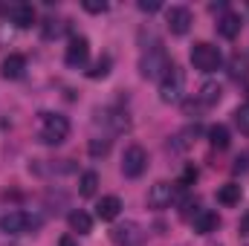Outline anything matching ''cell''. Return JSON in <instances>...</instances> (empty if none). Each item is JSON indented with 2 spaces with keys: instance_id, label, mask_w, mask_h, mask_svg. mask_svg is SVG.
<instances>
[{
  "instance_id": "cell-1",
  "label": "cell",
  "mask_w": 249,
  "mask_h": 246,
  "mask_svg": "<svg viewBox=\"0 0 249 246\" xmlns=\"http://www.w3.org/2000/svg\"><path fill=\"white\" fill-rule=\"evenodd\" d=\"M171 67H174V64H171L168 53H165L160 44L148 47V50L142 53V58H139V72H142V78H151V81H162Z\"/></svg>"
},
{
  "instance_id": "cell-2",
  "label": "cell",
  "mask_w": 249,
  "mask_h": 246,
  "mask_svg": "<svg viewBox=\"0 0 249 246\" xmlns=\"http://www.w3.org/2000/svg\"><path fill=\"white\" fill-rule=\"evenodd\" d=\"M67 136H70V119L67 116H61V113H41L38 139L44 145H61Z\"/></svg>"
},
{
  "instance_id": "cell-3",
  "label": "cell",
  "mask_w": 249,
  "mask_h": 246,
  "mask_svg": "<svg viewBox=\"0 0 249 246\" xmlns=\"http://www.w3.org/2000/svg\"><path fill=\"white\" fill-rule=\"evenodd\" d=\"M160 99L165 105H180L186 99V72L180 67H171L165 78L160 81Z\"/></svg>"
},
{
  "instance_id": "cell-4",
  "label": "cell",
  "mask_w": 249,
  "mask_h": 246,
  "mask_svg": "<svg viewBox=\"0 0 249 246\" xmlns=\"http://www.w3.org/2000/svg\"><path fill=\"white\" fill-rule=\"evenodd\" d=\"M191 64H194V70H197V72H214V70L223 64V55H220V50H217V47H212V44L200 41V44H194V47H191Z\"/></svg>"
},
{
  "instance_id": "cell-5",
  "label": "cell",
  "mask_w": 249,
  "mask_h": 246,
  "mask_svg": "<svg viewBox=\"0 0 249 246\" xmlns=\"http://www.w3.org/2000/svg\"><path fill=\"white\" fill-rule=\"evenodd\" d=\"M145 168H148V151L142 145L124 148V154H122V174L124 177L127 180H136V177L145 174Z\"/></svg>"
},
{
  "instance_id": "cell-6",
  "label": "cell",
  "mask_w": 249,
  "mask_h": 246,
  "mask_svg": "<svg viewBox=\"0 0 249 246\" xmlns=\"http://www.w3.org/2000/svg\"><path fill=\"white\" fill-rule=\"evenodd\" d=\"M110 241H113L116 246H139L142 241H145V232H142L139 223L124 220V223H116V226L110 229Z\"/></svg>"
},
{
  "instance_id": "cell-7",
  "label": "cell",
  "mask_w": 249,
  "mask_h": 246,
  "mask_svg": "<svg viewBox=\"0 0 249 246\" xmlns=\"http://www.w3.org/2000/svg\"><path fill=\"white\" fill-rule=\"evenodd\" d=\"M35 226H38V220L29 217L26 211H9V214L0 217V232H6V235H23Z\"/></svg>"
},
{
  "instance_id": "cell-8",
  "label": "cell",
  "mask_w": 249,
  "mask_h": 246,
  "mask_svg": "<svg viewBox=\"0 0 249 246\" xmlns=\"http://www.w3.org/2000/svg\"><path fill=\"white\" fill-rule=\"evenodd\" d=\"M90 58V41L84 38V35H75L72 41H70V47H67V55H64V61L67 67H72V70H81L84 64Z\"/></svg>"
},
{
  "instance_id": "cell-9",
  "label": "cell",
  "mask_w": 249,
  "mask_h": 246,
  "mask_svg": "<svg viewBox=\"0 0 249 246\" xmlns=\"http://www.w3.org/2000/svg\"><path fill=\"white\" fill-rule=\"evenodd\" d=\"M174 185L165 183V180H160V183L151 185V191H148V206L151 209H168L171 203H174Z\"/></svg>"
},
{
  "instance_id": "cell-10",
  "label": "cell",
  "mask_w": 249,
  "mask_h": 246,
  "mask_svg": "<svg viewBox=\"0 0 249 246\" xmlns=\"http://www.w3.org/2000/svg\"><path fill=\"white\" fill-rule=\"evenodd\" d=\"M165 23H168L171 35H186L188 29H191V12H188L186 6H171L165 12Z\"/></svg>"
},
{
  "instance_id": "cell-11",
  "label": "cell",
  "mask_w": 249,
  "mask_h": 246,
  "mask_svg": "<svg viewBox=\"0 0 249 246\" xmlns=\"http://www.w3.org/2000/svg\"><path fill=\"white\" fill-rule=\"evenodd\" d=\"M191 226H194V232H197V235H212V232H217L220 217H217V211H212V209H200V211L194 214Z\"/></svg>"
},
{
  "instance_id": "cell-12",
  "label": "cell",
  "mask_w": 249,
  "mask_h": 246,
  "mask_svg": "<svg viewBox=\"0 0 249 246\" xmlns=\"http://www.w3.org/2000/svg\"><path fill=\"white\" fill-rule=\"evenodd\" d=\"M96 116H99V124H107L113 133H122V130L130 127V119H127L124 110H113V107H110V110H99Z\"/></svg>"
},
{
  "instance_id": "cell-13",
  "label": "cell",
  "mask_w": 249,
  "mask_h": 246,
  "mask_svg": "<svg viewBox=\"0 0 249 246\" xmlns=\"http://www.w3.org/2000/svg\"><path fill=\"white\" fill-rule=\"evenodd\" d=\"M9 20H12L18 29H29V26L35 23V9H32L29 3H15V6L9 9Z\"/></svg>"
},
{
  "instance_id": "cell-14",
  "label": "cell",
  "mask_w": 249,
  "mask_h": 246,
  "mask_svg": "<svg viewBox=\"0 0 249 246\" xmlns=\"http://www.w3.org/2000/svg\"><path fill=\"white\" fill-rule=\"evenodd\" d=\"M119 211H122V200L113 197V194H110V197H102V200L96 203V217L105 220V223H107V220H116Z\"/></svg>"
},
{
  "instance_id": "cell-15",
  "label": "cell",
  "mask_w": 249,
  "mask_h": 246,
  "mask_svg": "<svg viewBox=\"0 0 249 246\" xmlns=\"http://www.w3.org/2000/svg\"><path fill=\"white\" fill-rule=\"evenodd\" d=\"M241 26H244V23H241V18H238L235 12H226L223 18H217V35H220V38H229V41L238 38V35H241Z\"/></svg>"
},
{
  "instance_id": "cell-16",
  "label": "cell",
  "mask_w": 249,
  "mask_h": 246,
  "mask_svg": "<svg viewBox=\"0 0 249 246\" xmlns=\"http://www.w3.org/2000/svg\"><path fill=\"white\" fill-rule=\"evenodd\" d=\"M23 70H26V58H23V55H9V58H3V64H0V75H3L6 81L20 78Z\"/></svg>"
},
{
  "instance_id": "cell-17",
  "label": "cell",
  "mask_w": 249,
  "mask_h": 246,
  "mask_svg": "<svg viewBox=\"0 0 249 246\" xmlns=\"http://www.w3.org/2000/svg\"><path fill=\"white\" fill-rule=\"evenodd\" d=\"M67 223H70V229H72L75 235H90V232H93V217H90L87 211H81V209L70 211Z\"/></svg>"
},
{
  "instance_id": "cell-18",
  "label": "cell",
  "mask_w": 249,
  "mask_h": 246,
  "mask_svg": "<svg viewBox=\"0 0 249 246\" xmlns=\"http://www.w3.org/2000/svg\"><path fill=\"white\" fill-rule=\"evenodd\" d=\"M220 96H223V87H220L217 81H206V84L200 87V93H197V102H200L203 107H212V105L220 102Z\"/></svg>"
},
{
  "instance_id": "cell-19",
  "label": "cell",
  "mask_w": 249,
  "mask_h": 246,
  "mask_svg": "<svg viewBox=\"0 0 249 246\" xmlns=\"http://www.w3.org/2000/svg\"><path fill=\"white\" fill-rule=\"evenodd\" d=\"M241 197H244V188L238 183H226L217 188V203H223V206H238Z\"/></svg>"
},
{
  "instance_id": "cell-20",
  "label": "cell",
  "mask_w": 249,
  "mask_h": 246,
  "mask_svg": "<svg viewBox=\"0 0 249 246\" xmlns=\"http://www.w3.org/2000/svg\"><path fill=\"white\" fill-rule=\"evenodd\" d=\"M209 142H212V148H217V151H226L229 148V127L226 124H214V127H209Z\"/></svg>"
},
{
  "instance_id": "cell-21",
  "label": "cell",
  "mask_w": 249,
  "mask_h": 246,
  "mask_svg": "<svg viewBox=\"0 0 249 246\" xmlns=\"http://www.w3.org/2000/svg\"><path fill=\"white\" fill-rule=\"evenodd\" d=\"M96 188H99V174H96V171H84V174L78 177V194H81V197H93Z\"/></svg>"
},
{
  "instance_id": "cell-22",
  "label": "cell",
  "mask_w": 249,
  "mask_h": 246,
  "mask_svg": "<svg viewBox=\"0 0 249 246\" xmlns=\"http://www.w3.org/2000/svg\"><path fill=\"white\" fill-rule=\"evenodd\" d=\"M229 75H232V78H247L249 75V61L244 55H232V61H229Z\"/></svg>"
},
{
  "instance_id": "cell-23",
  "label": "cell",
  "mask_w": 249,
  "mask_h": 246,
  "mask_svg": "<svg viewBox=\"0 0 249 246\" xmlns=\"http://www.w3.org/2000/svg\"><path fill=\"white\" fill-rule=\"evenodd\" d=\"M87 151H90V157H107V154H110V139L96 136V139H90Z\"/></svg>"
},
{
  "instance_id": "cell-24",
  "label": "cell",
  "mask_w": 249,
  "mask_h": 246,
  "mask_svg": "<svg viewBox=\"0 0 249 246\" xmlns=\"http://www.w3.org/2000/svg\"><path fill=\"white\" fill-rule=\"evenodd\" d=\"M232 116H235V127H238L244 136H249V105H241Z\"/></svg>"
},
{
  "instance_id": "cell-25",
  "label": "cell",
  "mask_w": 249,
  "mask_h": 246,
  "mask_svg": "<svg viewBox=\"0 0 249 246\" xmlns=\"http://www.w3.org/2000/svg\"><path fill=\"white\" fill-rule=\"evenodd\" d=\"M107 72H110V58L105 55V58H99V61L93 64V70H87V78H93V81H96V78H105Z\"/></svg>"
},
{
  "instance_id": "cell-26",
  "label": "cell",
  "mask_w": 249,
  "mask_h": 246,
  "mask_svg": "<svg viewBox=\"0 0 249 246\" xmlns=\"http://www.w3.org/2000/svg\"><path fill=\"white\" fill-rule=\"evenodd\" d=\"M81 6H84V12H90V15H105V12H107V3H105V0H84Z\"/></svg>"
},
{
  "instance_id": "cell-27",
  "label": "cell",
  "mask_w": 249,
  "mask_h": 246,
  "mask_svg": "<svg viewBox=\"0 0 249 246\" xmlns=\"http://www.w3.org/2000/svg\"><path fill=\"white\" fill-rule=\"evenodd\" d=\"M136 6H139V12H148V15H154V12H160V9H162V3H160V0H139Z\"/></svg>"
},
{
  "instance_id": "cell-28",
  "label": "cell",
  "mask_w": 249,
  "mask_h": 246,
  "mask_svg": "<svg viewBox=\"0 0 249 246\" xmlns=\"http://www.w3.org/2000/svg\"><path fill=\"white\" fill-rule=\"evenodd\" d=\"M194 180H197V168H191V165H188L186 171H183V177H180V183H177V185H183V188H186V185H191Z\"/></svg>"
},
{
  "instance_id": "cell-29",
  "label": "cell",
  "mask_w": 249,
  "mask_h": 246,
  "mask_svg": "<svg viewBox=\"0 0 249 246\" xmlns=\"http://www.w3.org/2000/svg\"><path fill=\"white\" fill-rule=\"evenodd\" d=\"M58 246H78V244L72 241V235H64L61 241H58Z\"/></svg>"
}]
</instances>
